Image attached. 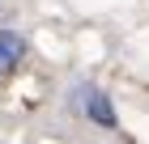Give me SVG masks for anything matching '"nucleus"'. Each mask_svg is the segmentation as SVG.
Wrapping results in <instances>:
<instances>
[{"instance_id":"nucleus-2","label":"nucleus","mask_w":149,"mask_h":144,"mask_svg":"<svg viewBox=\"0 0 149 144\" xmlns=\"http://www.w3.org/2000/svg\"><path fill=\"white\" fill-rule=\"evenodd\" d=\"M22 55H26V38L13 30H0V72H13Z\"/></svg>"},{"instance_id":"nucleus-1","label":"nucleus","mask_w":149,"mask_h":144,"mask_svg":"<svg viewBox=\"0 0 149 144\" xmlns=\"http://www.w3.org/2000/svg\"><path fill=\"white\" fill-rule=\"evenodd\" d=\"M81 110L90 114L94 123H98V127H115V110H111V102H107V93L102 89H81Z\"/></svg>"}]
</instances>
